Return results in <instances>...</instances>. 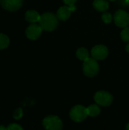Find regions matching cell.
<instances>
[{
  "mask_svg": "<svg viewBox=\"0 0 129 130\" xmlns=\"http://www.w3.org/2000/svg\"><path fill=\"white\" fill-rule=\"evenodd\" d=\"M39 24L46 31H52L59 25V18L57 15L52 12H46L40 16Z\"/></svg>",
  "mask_w": 129,
  "mask_h": 130,
  "instance_id": "6da1fadb",
  "label": "cell"
},
{
  "mask_svg": "<svg viewBox=\"0 0 129 130\" xmlns=\"http://www.w3.org/2000/svg\"><path fill=\"white\" fill-rule=\"evenodd\" d=\"M100 70L99 64L97 63V59L92 58H88L84 61L83 63V72L84 74L90 78L95 77Z\"/></svg>",
  "mask_w": 129,
  "mask_h": 130,
  "instance_id": "7a4b0ae2",
  "label": "cell"
},
{
  "mask_svg": "<svg viewBox=\"0 0 129 130\" xmlns=\"http://www.w3.org/2000/svg\"><path fill=\"white\" fill-rule=\"evenodd\" d=\"M43 126L46 129L60 130L63 127L62 120L57 116H47L43 120Z\"/></svg>",
  "mask_w": 129,
  "mask_h": 130,
  "instance_id": "3957f363",
  "label": "cell"
},
{
  "mask_svg": "<svg viewBox=\"0 0 129 130\" xmlns=\"http://www.w3.org/2000/svg\"><path fill=\"white\" fill-rule=\"evenodd\" d=\"M69 116L71 120L76 123H80L84 121L87 115V108L82 105H76L71 108L69 112Z\"/></svg>",
  "mask_w": 129,
  "mask_h": 130,
  "instance_id": "277c9868",
  "label": "cell"
},
{
  "mask_svg": "<svg viewBox=\"0 0 129 130\" xmlns=\"http://www.w3.org/2000/svg\"><path fill=\"white\" fill-rule=\"evenodd\" d=\"M94 99L95 102L99 106L108 107V106H110V104L113 103V97L108 91H97L94 94Z\"/></svg>",
  "mask_w": 129,
  "mask_h": 130,
  "instance_id": "5b68a950",
  "label": "cell"
},
{
  "mask_svg": "<svg viewBox=\"0 0 129 130\" xmlns=\"http://www.w3.org/2000/svg\"><path fill=\"white\" fill-rule=\"evenodd\" d=\"M115 24L119 27H125L129 25V14L125 10L119 9L116 11L114 17Z\"/></svg>",
  "mask_w": 129,
  "mask_h": 130,
  "instance_id": "8992f818",
  "label": "cell"
},
{
  "mask_svg": "<svg viewBox=\"0 0 129 130\" xmlns=\"http://www.w3.org/2000/svg\"><path fill=\"white\" fill-rule=\"evenodd\" d=\"M109 54L108 48L104 45H96L91 50V56L97 60L105 59Z\"/></svg>",
  "mask_w": 129,
  "mask_h": 130,
  "instance_id": "52a82bcc",
  "label": "cell"
},
{
  "mask_svg": "<svg viewBox=\"0 0 129 130\" xmlns=\"http://www.w3.org/2000/svg\"><path fill=\"white\" fill-rule=\"evenodd\" d=\"M43 28L40 24H36V23H33L30 26H28L26 29L25 34L28 39L31 40H35L38 39L42 34Z\"/></svg>",
  "mask_w": 129,
  "mask_h": 130,
  "instance_id": "ba28073f",
  "label": "cell"
},
{
  "mask_svg": "<svg viewBox=\"0 0 129 130\" xmlns=\"http://www.w3.org/2000/svg\"><path fill=\"white\" fill-rule=\"evenodd\" d=\"M76 7L74 5H64L60 7L57 11V17L60 21H66L71 16V12L75 11Z\"/></svg>",
  "mask_w": 129,
  "mask_h": 130,
  "instance_id": "9c48e42d",
  "label": "cell"
},
{
  "mask_svg": "<svg viewBox=\"0 0 129 130\" xmlns=\"http://www.w3.org/2000/svg\"><path fill=\"white\" fill-rule=\"evenodd\" d=\"M23 4V0H0V5L3 8L10 11L18 10Z\"/></svg>",
  "mask_w": 129,
  "mask_h": 130,
  "instance_id": "30bf717a",
  "label": "cell"
},
{
  "mask_svg": "<svg viewBox=\"0 0 129 130\" xmlns=\"http://www.w3.org/2000/svg\"><path fill=\"white\" fill-rule=\"evenodd\" d=\"M94 8L100 12H104L109 9V4L106 0H94L93 2Z\"/></svg>",
  "mask_w": 129,
  "mask_h": 130,
  "instance_id": "8fae6325",
  "label": "cell"
},
{
  "mask_svg": "<svg viewBox=\"0 0 129 130\" xmlns=\"http://www.w3.org/2000/svg\"><path fill=\"white\" fill-rule=\"evenodd\" d=\"M40 16L41 15H40V14L34 10H29L25 13V19L28 22L32 24L39 22L40 19Z\"/></svg>",
  "mask_w": 129,
  "mask_h": 130,
  "instance_id": "7c38bea8",
  "label": "cell"
},
{
  "mask_svg": "<svg viewBox=\"0 0 129 130\" xmlns=\"http://www.w3.org/2000/svg\"><path fill=\"white\" fill-rule=\"evenodd\" d=\"M87 112L88 116L92 117H97L100 113L101 110L97 104H91L87 107Z\"/></svg>",
  "mask_w": 129,
  "mask_h": 130,
  "instance_id": "4fadbf2b",
  "label": "cell"
},
{
  "mask_svg": "<svg viewBox=\"0 0 129 130\" xmlns=\"http://www.w3.org/2000/svg\"><path fill=\"white\" fill-rule=\"evenodd\" d=\"M76 56L78 57V59L84 61L87 59L89 58V53L88 50L84 48V47H81L79 49H78L77 52H76Z\"/></svg>",
  "mask_w": 129,
  "mask_h": 130,
  "instance_id": "5bb4252c",
  "label": "cell"
},
{
  "mask_svg": "<svg viewBox=\"0 0 129 130\" xmlns=\"http://www.w3.org/2000/svg\"><path fill=\"white\" fill-rule=\"evenodd\" d=\"M9 38L4 34H0V50L5 49L9 45Z\"/></svg>",
  "mask_w": 129,
  "mask_h": 130,
  "instance_id": "9a60e30c",
  "label": "cell"
},
{
  "mask_svg": "<svg viewBox=\"0 0 129 130\" xmlns=\"http://www.w3.org/2000/svg\"><path fill=\"white\" fill-rule=\"evenodd\" d=\"M121 39L125 42H129V27H123L121 31Z\"/></svg>",
  "mask_w": 129,
  "mask_h": 130,
  "instance_id": "2e32d148",
  "label": "cell"
},
{
  "mask_svg": "<svg viewBox=\"0 0 129 130\" xmlns=\"http://www.w3.org/2000/svg\"><path fill=\"white\" fill-rule=\"evenodd\" d=\"M112 19H113V17H112V14L110 13H103L102 15V20L106 24L111 23Z\"/></svg>",
  "mask_w": 129,
  "mask_h": 130,
  "instance_id": "e0dca14e",
  "label": "cell"
},
{
  "mask_svg": "<svg viewBox=\"0 0 129 130\" xmlns=\"http://www.w3.org/2000/svg\"><path fill=\"white\" fill-rule=\"evenodd\" d=\"M23 116V110L21 108H17L14 110L13 113V117L14 120H20Z\"/></svg>",
  "mask_w": 129,
  "mask_h": 130,
  "instance_id": "ac0fdd59",
  "label": "cell"
},
{
  "mask_svg": "<svg viewBox=\"0 0 129 130\" xmlns=\"http://www.w3.org/2000/svg\"><path fill=\"white\" fill-rule=\"evenodd\" d=\"M7 130H23V128L21 126H19L18 124L11 123L7 126Z\"/></svg>",
  "mask_w": 129,
  "mask_h": 130,
  "instance_id": "d6986e66",
  "label": "cell"
},
{
  "mask_svg": "<svg viewBox=\"0 0 129 130\" xmlns=\"http://www.w3.org/2000/svg\"><path fill=\"white\" fill-rule=\"evenodd\" d=\"M63 2L67 5H74L77 0H62Z\"/></svg>",
  "mask_w": 129,
  "mask_h": 130,
  "instance_id": "ffe728a7",
  "label": "cell"
},
{
  "mask_svg": "<svg viewBox=\"0 0 129 130\" xmlns=\"http://www.w3.org/2000/svg\"><path fill=\"white\" fill-rule=\"evenodd\" d=\"M125 49H126V51H127V53H129V43L126 45V47H125Z\"/></svg>",
  "mask_w": 129,
  "mask_h": 130,
  "instance_id": "44dd1931",
  "label": "cell"
},
{
  "mask_svg": "<svg viewBox=\"0 0 129 130\" xmlns=\"http://www.w3.org/2000/svg\"><path fill=\"white\" fill-rule=\"evenodd\" d=\"M0 130H7V127H4L3 126H0Z\"/></svg>",
  "mask_w": 129,
  "mask_h": 130,
  "instance_id": "7402d4cb",
  "label": "cell"
},
{
  "mask_svg": "<svg viewBox=\"0 0 129 130\" xmlns=\"http://www.w3.org/2000/svg\"><path fill=\"white\" fill-rule=\"evenodd\" d=\"M126 129L129 130V123L127 124V126H126Z\"/></svg>",
  "mask_w": 129,
  "mask_h": 130,
  "instance_id": "603a6c76",
  "label": "cell"
},
{
  "mask_svg": "<svg viewBox=\"0 0 129 130\" xmlns=\"http://www.w3.org/2000/svg\"><path fill=\"white\" fill-rule=\"evenodd\" d=\"M109 1H113H113H116V0H109Z\"/></svg>",
  "mask_w": 129,
  "mask_h": 130,
  "instance_id": "cb8c5ba5",
  "label": "cell"
}]
</instances>
